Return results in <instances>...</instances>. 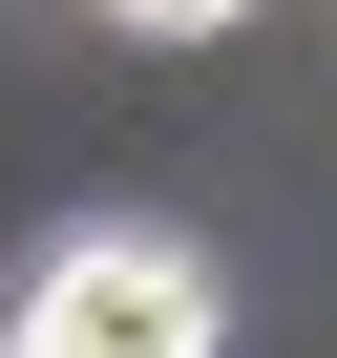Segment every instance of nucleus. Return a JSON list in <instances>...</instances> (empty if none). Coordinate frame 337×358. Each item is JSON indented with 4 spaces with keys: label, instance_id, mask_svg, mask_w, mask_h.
<instances>
[{
    "label": "nucleus",
    "instance_id": "1",
    "mask_svg": "<svg viewBox=\"0 0 337 358\" xmlns=\"http://www.w3.org/2000/svg\"><path fill=\"white\" fill-rule=\"evenodd\" d=\"M211 337H232L211 253H190V232H148V211L64 232L22 295H0V358H211Z\"/></svg>",
    "mask_w": 337,
    "mask_h": 358
},
{
    "label": "nucleus",
    "instance_id": "2",
    "mask_svg": "<svg viewBox=\"0 0 337 358\" xmlns=\"http://www.w3.org/2000/svg\"><path fill=\"white\" fill-rule=\"evenodd\" d=\"M106 22H127V43H232L253 0H106Z\"/></svg>",
    "mask_w": 337,
    "mask_h": 358
}]
</instances>
